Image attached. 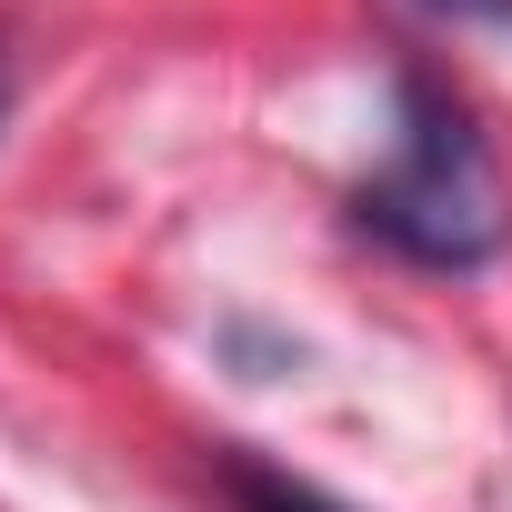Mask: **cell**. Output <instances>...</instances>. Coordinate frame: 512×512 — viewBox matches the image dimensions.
I'll use <instances>...</instances> for the list:
<instances>
[{
  "label": "cell",
  "mask_w": 512,
  "mask_h": 512,
  "mask_svg": "<svg viewBox=\"0 0 512 512\" xmlns=\"http://www.w3.org/2000/svg\"><path fill=\"white\" fill-rule=\"evenodd\" d=\"M221 482H231L241 512H332L322 492H302V482H282V472H262V462H221Z\"/></svg>",
  "instance_id": "7a4b0ae2"
},
{
  "label": "cell",
  "mask_w": 512,
  "mask_h": 512,
  "mask_svg": "<svg viewBox=\"0 0 512 512\" xmlns=\"http://www.w3.org/2000/svg\"><path fill=\"white\" fill-rule=\"evenodd\" d=\"M422 11H432V21H502V31H512V0H422Z\"/></svg>",
  "instance_id": "3957f363"
},
{
  "label": "cell",
  "mask_w": 512,
  "mask_h": 512,
  "mask_svg": "<svg viewBox=\"0 0 512 512\" xmlns=\"http://www.w3.org/2000/svg\"><path fill=\"white\" fill-rule=\"evenodd\" d=\"M352 211H362L372 241H392L402 262H432V272H472V262H492L502 231H512L472 111H462L442 81H422V71H402V151H392L382 181H362Z\"/></svg>",
  "instance_id": "6da1fadb"
}]
</instances>
